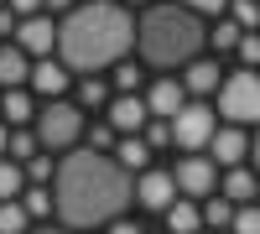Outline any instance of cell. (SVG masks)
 I'll use <instances>...</instances> for the list:
<instances>
[{"instance_id":"f1b7e54d","label":"cell","mask_w":260,"mask_h":234,"mask_svg":"<svg viewBox=\"0 0 260 234\" xmlns=\"http://www.w3.org/2000/svg\"><path fill=\"white\" fill-rule=\"evenodd\" d=\"M229 21H240L245 31H260V0H229Z\"/></svg>"},{"instance_id":"5b68a950","label":"cell","mask_w":260,"mask_h":234,"mask_svg":"<svg viewBox=\"0 0 260 234\" xmlns=\"http://www.w3.org/2000/svg\"><path fill=\"white\" fill-rule=\"evenodd\" d=\"M219 120H229V125H255L260 120V73L255 68L224 73V83H219Z\"/></svg>"},{"instance_id":"83f0119b","label":"cell","mask_w":260,"mask_h":234,"mask_svg":"<svg viewBox=\"0 0 260 234\" xmlns=\"http://www.w3.org/2000/svg\"><path fill=\"white\" fill-rule=\"evenodd\" d=\"M26 166V177L31 182H42V187H52V177H57V161H52V151H37L31 161H21Z\"/></svg>"},{"instance_id":"d6a6232c","label":"cell","mask_w":260,"mask_h":234,"mask_svg":"<svg viewBox=\"0 0 260 234\" xmlns=\"http://www.w3.org/2000/svg\"><path fill=\"white\" fill-rule=\"evenodd\" d=\"M234 52H240V62H245V68H260V31H245Z\"/></svg>"},{"instance_id":"1f68e13d","label":"cell","mask_w":260,"mask_h":234,"mask_svg":"<svg viewBox=\"0 0 260 234\" xmlns=\"http://www.w3.org/2000/svg\"><path fill=\"white\" fill-rule=\"evenodd\" d=\"M146 146H151V151H167V146H172V120H146Z\"/></svg>"},{"instance_id":"ee69618b","label":"cell","mask_w":260,"mask_h":234,"mask_svg":"<svg viewBox=\"0 0 260 234\" xmlns=\"http://www.w3.org/2000/svg\"><path fill=\"white\" fill-rule=\"evenodd\" d=\"M0 6H6V0H0Z\"/></svg>"},{"instance_id":"9a60e30c","label":"cell","mask_w":260,"mask_h":234,"mask_svg":"<svg viewBox=\"0 0 260 234\" xmlns=\"http://www.w3.org/2000/svg\"><path fill=\"white\" fill-rule=\"evenodd\" d=\"M219 193L240 208V203H255L260 198V172L245 161V166H224V177H219Z\"/></svg>"},{"instance_id":"7a4b0ae2","label":"cell","mask_w":260,"mask_h":234,"mask_svg":"<svg viewBox=\"0 0 260 234\" xmlns=\"http://www.w3.org/2000/svg\"><path fill=\"white\" fill-rule=\"evenodd\" d=\"M130 47H136V16L120 0H78L57 21V57L83 78L125 62Z\"/></svg>"},{"instance_id":"836d02e7","label":"cell","mask_w":260,"mask_h":234,"mask_svg":"<svg viewBox=\"0 0 260 234\" xmlns=\"http://www.w3.org/2000/svg\"><path fill=\"white\" fill-rule=\"evenodd\" d=\"M177 6L198 11V16H224V11H229V0H177Z\"/></svg>"},{"instance_id":"ffe728a7","label":"cell","mask_w":260,"mask_h":234,"mask_svg":"<svg viewBox=\"0 0 260 234\" xmlns=\"http://www.w3.org/2000/svg\"><path fill=\"white\" fill-rule=\"evenodd\" d=\"M21 193H26V166L11 161V156H0V203H11Z\"/></svg>"},{"instance_id":"f546056e","label":"cell","mask_w":260,"mask_h":234,"mask_svg":"<svg viewBox=\"0 0 260 234\" xmlns=\"http://www.w3.org/2000/svg\"><path fill=\"white\" fill-rule=\"evenodd\" d=\"M229 234H260V203H240V208H234Z\"/></svg>"},{"instance_id":"30bf717a","label":"cell","mask_w":260,"mask_h":234,"mask_svg":"<svg viewBox=\"0 0 260 234\" xmlns=\"http://www.w3.org/2000/svg\"><path fill=\"white\" fill-rule=\"evenodd\" d=\"M208 156L219 161V172L224 166H245L250 161V136H245V125H219L208 141Z\"/></svg>"},{"instance_id":"4dcf8cb0","label":"cell","mask_w":260,"mask_h":234,"mask_svg":"<svg viewBox=\"0 0 260 234\" xmlns=\"http://www.w3.org/2000/svg\"><path fill=\"white\" fill-rule=\"evenodd\" d=\"M110 73H115V78H110L115 94H136V89H141V68H136V62H115Z\"/></svg>"},{"instance_id":"603a6c76","label":"cell","mask_w":260,"mask_h":234,"mask_svg":"<svg viewBox=\"0 0 260 234\" xmlns=\"http://www.w3.org/2000/svg\"><path fill=\"white\" fill-rule=\"evenodd\" d=\"M229 224H234V203H229L224 193H219V198L208 193V198H203V229H229Z\"/></svg>"},{"instance_id":"f35d334b","label":"cell","mask_w":260,"mask_h":234,"mask_svg":"<svg viewBox=\"0 0 260 234\" xmlns=\"http://www.w3.org/2000/svg\"><path fill=\"white\" fill-rule=\"evenodd\" d=\"M31 234H73L68 224H31Z\"/></svg>"},{"instance_id":"9c48e42d","label":"cell","mask_w":260,"mask_h":234,"mask_svg":"<svg viewBox=\"0 0 260 234\" xmlns=\"http://www.w3.org/2000/svg\"><path fill=\"white\" fill-rule=\"evenodd\" d=\"M177 177H172V166H146V172L136 177V203L151 208V214H167L172 203H177Z\"/></svg>"},{"instance_id":"484cf974","label":"cell","mask_w":260,"mask_h":234,"mask_svg":"<svg viewBox=\"0 0 260 234\" xmlns=\"http://www.w3.org/2000/svg\"><path fill=\"white\" fill-rule=\"evenodd\" d=\"M21 208H26L31 219H52V187H42V182H31L26 193H21Z\"/></svg>"},{"instance_id":"277c9868","label":"cell","mask_w":260,"mask_h":234,"mask_svg":"<svg viewBox=\"0 0 260 234\" xmlns=\"http://www.w3.org/2000/svg\"><path fill=\"white\" fill-rule=\"evenodd\" d=\"M31 130H37V141H42V151L62 156V151H73L78 136H83V110H78V104H68V99H47V104L37 110Z\"/></svg>"},{"instance_id":"e0dca14e","label":"cell","mask_w":260,"mask_h":234,"mask_svg":"<svg viewBox=\"0 0 260 234\" xmlns=\"http://www.w3.org/2000/svg\"><path fill=\"white\" fill-rule=\"evenodd\" d=\"M167 234H203V203L198 198H177L167 208Z\"/></svg>"},{"instance_id":"7c38bea8","label":"cell","mask_w":260,"mask_h":234,"mask_svg":"<svg viewBox=\"0 0 260 234\" xmlns=\"http://www.w3.org/2000/svg\"><path fill=\"white\" fill-rule=\"evenodd\" d=\"M26 83H31L42 99H62V89L73 83V68L62 57H31V78Z\"/></svg>"},{"instance_id":"e575fe53","label":"cell","mask_w":260,"mask_h":234,"mask_svg":"<svg viewBox=\"0 0 260 234\" xmlns=\"http://www.w3.org/2000/svg\"><path fill=\"white\" fill-rule=\"evenodd\" d=\"M104 234H146V229H141L136 219H125V214H120L115 224H104Z\"/></svg>"},{"instance_id":"7bdbcfd3","label":"cell","mask_w":260,"mask_h":234,"mask_svg":"<svg viewBox=\"0 0 260 234\" xmlns=\"http://www.w3.org/2000/svg\"><path fill=\"white\" fill-rule=\"evenodd\" d=\"M203 234H229V229H203Z\"/></svg>"},{"instance_id":"4316f807","label":"cell","mask_w":260,"mask_h":234,"mask_svg":"<svg viewBox=\"0 0 260 234\" xmlns=\"http://www.w3.org/2000/svg\"><path fill=\"white\" fill-rule=\"evenodd\" d=\"M83 136H89V151H110L115 156V141H120V130L110 120H94V125H83Z\"/></svg>"},{"instance_id":"8992f818","label":"cell","mask_w":260,"mask_h":234,"mask_svg":"<svg viewBox=\"0 0 260 234\" xmlns=\"http://www.w3.org/2000/svg\"><path fill=\"white\" fill-rule=\"evenodd\" d=\"M213 130H219V110L203 104V99H187L172 115V146H182V151H208Z\"/></svg>"},{"instance_id":"ac0fdd59","label":"cell","mask_w":260,"mask_h":234,"mask_svg":"<svg viewBox=\"0 0 260 234\" xmlns=\"http://www.w3.org/2000/svg\"><path fill=\"white\" fill-rule=\"evenodd\" d=\"M0 120L31 125V120H37V99H31V89H0Z\"/></svg>"},{"instance_id":"8fae6325","label":"cell","mask_w":260,"mask_h":234,"mask_svg":"<svg viewBox=\"0 0 260 234\" xmlns=\"http://www.w3.org/2000/svg\"><path fill=\"white\" fill-rule=\"evenodd\" d=\"M104 120H110L120 136H141V130H146V120H151L146 94H115V99H110V110H104Z\"/></svg>"},{"instance_id":"3957f363","label":"cell","mask_w":260,"mask_h":234,"mask_svg":"<svg viewBox=\"0 0 260 234\" xmlns=\"http://www.w3.org/2000/svg\"><path fill=\"white\" fill-rule=\"evenodd\" d=\"M203 47H208L203 16L177 6V0H151L141 11V21H136V52L151 68H167V73L177 68L182 73L192 57H203Z\"/></svg>"},{"instance_id":"4fadbf2b","label":"cell","mask_w":260,"mask_h":234,"mask_svg":"<svg viewBox=\"0 0 260 234\" xmlns=\"http://www.w3.org/2000/svg\"><path fill=\"white\" fill-rule=\"evenodd\" d=\"M182 104H187L182 78H151V89H146V110H151V120H172Z\"/></svg>"},{"instance_id":"cb8c5ba5","label":"cell","mask_w":260,"mask_h":234,"mask_svg":"<svg viewBox=\"0 0 260 234\" xmlns=\"http://www.w3.org/2000/svg\"><path fill=\"white\" fill-rule=\"evenodd\" d=\"M240 37H245V26H240V21H229V16H219V21H213V31H208L213 52H234V47H240Z\"/></svg>"},{"instance_id":"b9f144b4","label":"cell","mask_w":260,"mask_h":234,"mask_svg":"<svg viewBox=\"0 0 260 234\" xmlns=\"http://www.w3.org/2000/svg\"><path fill=\"white\" fill-rule=\"evenodd\" d=\"M120 6H151V0H120Z\"/></svg>"},{"instance_id":"8d00e7d4","label":"cell","mask_w":260,"mask_h":234,"mask_svg":"<svg viewBox=\"0 0 260 234\" xmlns=\"http://www.w3.org/2000/svg\"><path fill=\"white\" fill-rule=\"evenodd\" d=\"M78 6V0H42V11H47V16H68Z\"/></svg>"},{"instance_id":"ba28073f","label":"cell","mask_w":260,"mask_h":234,"mask_svg":"<svg viewBox=\"0 0 260 234\" xmlns=\"http://www.w3.org/2000/svg\"><path fill=\"white\" fill-rule=\"evenodd\" d=\"M11 42H16V47L26 52V57H52V52H57V21H52L47 11H37V16H21Z\"/></svg>"},{"instance_id":"2e32d148","label":"cell","mask_w":260,"mask_h":234,"mask_svg":"<svg viewBox=\"0 0 260 234\" xmlns=\"http://www.w3.org/2000/svg\"><path fill=\"white\" fill-rule=\"evenodd\" d=\"M26 78H31V57L16 42H0V89H26Z\"/></svg>"},{"instance_id":"44dd1931","label":"cell","mask_w":260,"mask_h":234,"mask_svg":"<svg viewBox=\"0 0 260 234\" xmlns=\"http://www.w3.org/2000/svg\"><path fill=\"white\" fill-rule=\"evenodd\" d=\"M37 151H42V141H37L31 125H11V146H6V156H11V161H31Z\"/></svg>"},{"instance_id":"6da1fadb","label":"cell","mask_w":260,"mask_h":234,"mask_svg":"<svg viewBox=\"0 0 260 234\" xmlns=\"http://www.w3.org/2000/svg\"><path fill=\"white\" fill-rule=\"evenodd\" d=\"M136 203V177L110 151H62L52 177V214L68 229H104Z\"/></svg>"},{"instance_id":"d6986e66","label":"cell","mask_w":260,"mask_h":234,"mask_svg":"<svg viewBox=\"0 0 260 234\" xmlns=\"http://www.w3.org/2000/svg\"><path fill=\"white\" fill-rule=\"evenodd\" d=\"M151 156H156V151L146 146V136H120V141H115V161L125 166L130 177H136V172H146V166H151Z\"/></svg>"},{"instance_id":"ab89813d","label":"cell","mask_w":260,"mask_h":234,"mask_svg":"<svg viewBox=\"0 0 260 234\" xmlns=\"http://www.w3.org/2000/svg\"><path fill=\"white\" fill-rule=\"evenodd\" d=\"M250 166H255V172H260V130L250 136Z\"/></svg>"},{"instance_id":"7402d4cb","label":"cell","mask_w":260,"mask_h":234,"mask_svg":"<svg viewBox=\"0 0 260 234\" xmlns=\"http://www.w3.org/2000/svg\"><path fill=\"white\" fill-rule=\"evenodd\" d=\"M110 99L115 94H110V83H104L99 73H89V78L78 83V104H83V110H110Z\"/></svg>"},{"instance_id":"60d3db41","label":"cell","mask_w":260,"mask_h":234,"mask_svg":"<svg viewBox=\"0 0 260 234\" xmlns=\"http://www.w3.org/2000/svg\"><path fill=\"white\" fill-rule=\"evenodd\" d=\"M6 146H11V125L0 120V156H6Z\"/></svg>"},{"instance_id":"f6af8a7d","label":"cell","mask_w":260,"mask_h":234,"mask_svg":"<svg viewBox=\"0 0 260 234\" xmlns=\"http://www.w3.org/2000/svg\"><path fill=\"white\" fill-rule=\"evenodd\" d=\"M255 203H260V198H255Z\"/></svg>"},{"instance_id":"52a82bcc","label":"cell","mask_w":260,"mask_h":234,"mask_svg":"<svg viewBox=\"0 0 260 234\" xmlns=\"http://www.w3.org/2000/svg\"><path fill=\"white\" fill-rule=\"evenodd\" d=\"M172 177H177V193L182 198H208V193H219V161L203 156V151H187L177 166H172Z\"/></svg>"},{"instance_id":"74e56055","label":"cell","mask_w":260,"mask_h":234,"mask_svg":"<svg viewBox=\"0 0 260 234\" xmlns=\"http://www.w3.org/2000/svg\"><path fill=\"white\" fill-rule=\"evenodd\" d=\"M6 6H11L16 16H37V11H42V0H6Z\"/></svg>"},{"instance_id":"5bb4252c","label":"cell","mask_w":260,"mask_h":234,"mask_svg":"<svg viewBox=\"0 0 260 234\" xmlns=\"http://www.w3.org/2000/svg\"><path fill=\"white\" fill-rule=\"evenodd\" d=\"M219 83H224L219 57H192L187 68H182V89H187V99H208V94H219Z\"/></svg>"},{"instance_id":"d4e9b609","label":"cell","mask_w":260,"mask_h":234,"mask_svg":"<svg viewBox=\"0 0 260 234\" xmlns=\"http://www.w3.org/2000/svg\"><path fill=\"white\" fill-rule=\"evenodd\" d=\"M0 234H31V214L21 208V198L0 203Z\"/></svg>"},{"instance_id":"d590c367","label":"cell","mask_w":260,"mask_h":234,"mask_svg":"<svg viewBox=\"0 0 260 234\" xmlns=\"http://www.w3.org/2000/svg\"><path fill=\"white\" fill-rule=\"evenodd\" d=\"M16 21H21V16H16L11 6H0V37H6V42L16 37Z\"/></svg>"}]
</instances>
